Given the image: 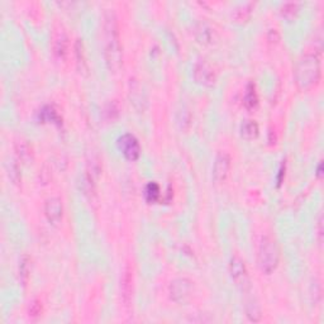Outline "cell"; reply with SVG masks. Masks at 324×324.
Masks as SVG:
<instances>
[{"label":"cell","instance_id":"cell-15","mask_svg":"<svg viewBox=\"0 0 324 324\" xmlns=\"http://www.w3.org/2000/svg\"><path fill=\"white\" fill-rule=\"evenodd\" d=\"M243 104L248 111L256 109V106L259 105V96H257L254 83H248V85H247L246 93L243 96Z\"/></svg>","mask_w":324,"mask_h":324},{"label":"cell","instance_id":"cell-2","mask_svg":"<svg viewBox=\"0 0 324 324\" xmlns=\"http://www.w3.org/2000/svg\"><path fill=\"white\" fill-rule=\"evenodd\" d=\"M320 60L317 53H305L298 60L294 70L295 83L302 90H308L320 80Z\"/></svg>","mask_w":324,"mask_h":324},{"label":"cell","instance_id":"cell-7","mask_svg":"<svg viewBox=\"0 0 324 324\" xmlns=\"http://www.w3.org/2000/svg\"><path fill=\"white\" fill-rule=\"evenodd\" d=\"M117 146H118L119 151L123 154V156L129 161H136L139 159L141 146H139L138 139L133 134L126 133L119 137L118 141H117Z\"/></svg>","mask_w":324,"mask_h":324},{"label":"cell","instance_id":"cell-12","mask_svg":"<svg viewBox=\"0 0 324 324\" xmlns=\"http://www.w3.org/2000/svg\"><path fill=\"white\" fill-rule=\"evenodd\" d=\"M68 37L63 30H58L56 32L55 37H53V52H55L56 57L63 60L66 58L68 53Z\"/></svg>","mask_w":324,"mask_h":324},{"label":"cell","instance_id":"cell-9","mask_svg":"<svg viewBox=\"0 0 324 324\" xmlns=\"http://www.w3.org/2000/svg\"><path fill=\"white\" fill-rule=\"evenodd\" d=\"M121 297L124 305L129 307L133 298V269L129 264L126 265L121 277Z\"/></svg>","mask_w":324,"mask_h":324},{"label":"cell","instance_id":"cell-10","mask_svg":"<svg viewBox=\"0 0 324 324\" xmlns=\"http://www.w3.org/2000/svg\"><path fill=\"white\" fill-rule=\"evenodd\" d=\"M45 214L51 223H58L63 215L62 200L56 196L47 199L45 204Z\"/></svg>","mask_w":324,"mask_h":324},{"label":"cell","instance_id":"cell-11","mask_svg":"<svg viewBox=\"0 0 324 324\" xmlns=\"http://www.w3.org/2000/svg\"><path fill=\"white\" fill-rule=\"evenodd\" d=\"M195 38L201 45H211L215 40V30L205 20H200L195 25Z\"/></svg>","mask_w":324,"mask_h":324},{"label":"cell","instance_id":"cell-8","mask_svg":"<svg viewBox=\"0 0 324 324\" xmlns=\"http://www.w3.org/2000/svg\"><path fill=\"white\" fill-rule=\"evenodd\" d=\"M231 170V157L227 152H219L214 160L213 180L217 184H223L227 180Z\"/></svg>","mask_w":324,"mask_h":324},{"label":"cell","instance_id":"cell-25","mask_svg":"<svg viewBox=\"0 0 324 324\" xmlns=\"http://www.w3.org/2000/svg\"><path fill=\"white\" fill-rule=\"evenodd\" d=\"M310 295H312V302L317 304L320 299H322V286L318 280H314V282L310 286Z\"/></svg>","mask_w":324,"mask_h":324},{"label":"cell","instance_id":"cell-18","mask_svg":"<svg viewBox=\"0 0 324 324\" xmlns=\"http://www.w3.org/2000/svg\"><path fill=\"white\" fill-rule=\"evenodd\" d=\"M300 10V4L297 2H289V3H284L281 4V8H280V13L284 18H286L287 20H293L295 17L298 15Z\"/></svg>","mask_w":324,"mask_h":324},{"label":"cell","instance_id":"cell-20","mask_svg":"<svg viewBox=\"0 0 324 324\" xmlns=\"http://www.w3.org/2000/svg\"><path fill=\"white\" fill-rule=\"evenodd\" d=\"M176 122L180 128V131H186L191 124V113L186 106H181L178 111L177 117H176Z\"/></svg>","mask_w":324,"mask_h":324},{"label":"cell","instance_id":"cell-22","mask_svg":"<svg viewBox=\"0 0 324 324\" xmlns=\"http://www.w3.org/2000/svg\"><path fill=\"white\" fill-rule=\"evenodd\" d=\"M7 173L9 176L10 180L13 181V184H18L20 180V167L18 165L17 161H9L7 163Z\"/></svg>","mask_w":324,"mask_h":324},{"label":"cell","instance_id":"cell-6","mask_svg":"<svg viewBox=\"0 0 324 324\" xmlns=\"http://www.w3.org/2000/svg\"><path fill=\"white\" fill-rule=\"evenodd\" d=\"M193 78L195 83L203 86H213L217 81V74L210 63L205 60H199L194 63Z\"/></svg>","mask_w":324,"mask_h":324},{"label":"cell","instance_id":"cell-27","mask_svg":"<svg viewBox=\"0 0 324 324\" xmlns=\"http://www.w3.org/2000/svg\"><path fill=\"white\" fill-rule=\"evenodd\" d=\"M317 229H318V242L322 244L323 241V217L319 215V219H318V224H317Z\"/></svg>","mask_w":324,"mask_h":324},{"label":"cell","instance_id":"cell-1","mask_svg":"<svg viewBox=\"0 0 324 324\" xmlns=\"http://www.w3.org/2000/svg\"><path fill=\"white\" fill-rule=\"evenodd\" d=\"M104 35V57L106 66L111 71L117 73L123 62V51H122L121 38H119L118 22L113 10L108 9L104 13L103 22Z\"/></svg>","mask_w":324,"mask_h":324},{"label":"cell","instance_id":"cell-14","mask_svg":"<svg viewBox=\"0 0 324 324\" xmlns=\"http://www.w3.org/2000/svg\"><path fill=\"white\" fill-rule=\"evenodd\" d=\"M254 8H255V4L252 2L242 3V4H239L238 7L233 10L232 17H233L234 20L238 23L247 22V20L251 18L252 12H254Z\"/></svg>","mask_w":324,"mask_h":324},{"label":"cell","instance_id":"cell-19","mask_svg":"<svg viewBox=\"0 0 324 324\" xmlns=\"http://www.w3.org/2000/svg\"><path fill=\"white\" fill-rule=\"evenodd\" d=\"M145 196H146V200L149 203H156L160 200V196H161V189L160 185L155 181L147 184L146 189H145Z\"/></svg>","mask_w":324,"mask_h":324},{"label":"cell","instance_id":"cell-13","mask_svg":"<svg viewBox=\"0 0 324 324\" xmlns=\"http://www.w3.org/2000/svg\"><path fill=\"white\" fill-rule=\"evenodd\" d=\"M15 155L18 161L30 163L33 161V149L27 141H18L15 143Z\"/></svg>","mask_w":324,"mask_h":324},{"label":"cell","instance_id":"cell-3","mask_svg":"<svg viewBox=\"0 0 324 324\" xmlns=\"http://www.w3.org/2000/svg\"><path fill=\"white\" fill-rule=\"evenodd\" d=\"M280 261V249L277 242L272 237H262L257 252V264L260 270L265 274H271L275 271Z\"/></svg>","mask_w":324,"mask_h":324},{"label":"cell","instance_id":"cell-16","mask_svg":"<svg viewBox=\"0 0 324 324\" xmlns=\"http://www.w3.org/2000/svg\"><path fill=\"white\" fill-rule=\"evenodd\" d=\"M241 134L246 139H254L259 136V124L254 119H247L241 126Z\"/></svg>","mask_w":324,"mask_h":324},{"label":"cell","instance_id":"cell-17","mask_svg":"<svg viewBox=\"0 0 324 324\" xmlns=\"http://www.w3.org/2000/svg\"><path fill=\"white\" fill-rule=\"evenodd\" d=\"M246 313L248 319L252 320V322H259V320H261V308H260V304L254 299V298L247 300Z\"/></svg>","mask_w":324,"mask_h":324},{"label":"cell","instance_id":"cell-24","mask_svg":"<svg viewBox=\"0 0 324 324\" xmlns=\"http://www.w3.org/2000/svg\"><path fill=\"white\" fill-rule=\"evenodd\" d=\"M43 313V307H42V302L38 299H34L32 303H30L29 308H28V314L32 319H38L41 318Z\"/></svg>","mask_w":324,"mask_h":324},{"label":"cell","instance_id":"cell-5","mask_svg":"<svg viewBox=\"0 0 324 324\" xmlns=\"http://www.w3.org/2000/svg\"><path fill=\"white\" fill-rule=\"evenodd\" d=\"M229 272H231V277L234 284L237 285V287H239V290L243 293L248 292L249 287H251V280H249L246 264L241 257H232L231 262H229Z\"/></svg>","mask_w":324,"mask_h":324},{"label":"cell","instance_id":"cell-4","mask_svg":"<svg viewBox=\"0 0 324 324\" xmlns=\"http://www.w3.org/2000/svg\"><path fill=\"white\" fill-rule=\"evenodd\" d=\"M170 298L177 304H186L191 299L194 293V282L188 277H177L168 287Z\"/></svg>","mask_w":324,"mask_h":324},{"label":"cell","instance_id":"cell-23","mask_svg":"<svg viewBox=\"0 0 324 324\" xmlns=\"http://www.w3.org/2000/svg\"><path fill=\"white\" fill-rule=\"evenodd\" d=\"M75 53H76V60H78L80 70H83L84 67L86 68V57H85V52H84V45L83 42H81V40L76 41Z\"/></svg>","mask_w":324,"mask_h":324},{"label":"cell","instance_id":"cell-21","mask_svg":"<svg viewBox=\"0 0 324 324\" xmlns=\"http://www.w3.org/2000/svg\"><path fill=\"white\" fill-rule=\"evenodd\" d=\"M30 274V259L29 256L24 255L19 261V279L23 285H27L28 280H29Z\"/></svg>","mask_w":324,"mask_h":324},{"label":"cell","instance_id":"cell-26","mask_svg":"<svg viewBox=\"0 0 324 324\" xmlns=\"http://www.w3.org/2000/svg\"><path fill=\"white\" fill-rule=\"evenodd\" d=\"M41 114H42L43 119H47V121L55 122V123H58V121H60V117H58L57 112L53 111L51 106H46V108L41 112Z\"/></svg>","mask_w":324,"mask_h":324},{"label":"cell","instance_id":"cell-28","mask_svg":"<svg viewBox=\"0 0 324 324\" xmlns=\"http://www.w3.org/2000/svg\"><path fill=\"white\" fill-rule=\"evenodd\" d=\"M318 176H322V163H319V166H318V172H317Z\"/></svg>","mask_w":324,"mask_h":324}]
</instances>
